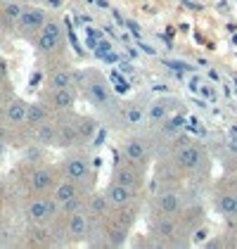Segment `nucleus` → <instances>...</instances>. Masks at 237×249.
Segmentation results:
<instances>
[{
	"label": "nucleus",
	"mask_w": 237,
	"mask_h": 249,
	"mask_svg": "<svg viewBox=\"0 0 237 249\" xmlns=\"http://www.w3.org/2000/svg\"><path fill=\"white\" fill-rule=\"evenodd\" d=\"M76 88L88 105H93L98 112H112L117 100L109 90V83L104 81V76L95 71V69H88V71H76Z\"/></svg>",
	"instance_id": "obj_1"
},
{
	"label": "nucleus",
	"mask_w": 237,
	"mask_h": 249,
	"mask_svg": "<svg viewBox=\"0 0 237 249\" xmlns=\"http://www.w3.org/2000/svg\"><path fill=\"white\" fill-rule=\"evenodd\" d=\"M59 173H62V178L79 183L85 190H93V185H95V171H93L90 157L83 150H74V152L67 154L59 164Z\"/></svg>",
	"instance_id": "obj_2"
},
{
	"label": "nucleus",
	"mask_w": 237,
	"mask_h": 249,
	"mask_svg": "<svg viewBox=\"0 0 237 249\" xmlns=\"http://www.w3.org/2000/svg\"><path fill=\"white\" fill-rule=\"evenodd\" d=\"M206 161V152L199 142H180L173 154L169 157V164L173 166V171L178 176H195V173L204 166Z\"/></svg>",
	"instance_id": "obj_3"
},
{
	"label": "nucleus",
	"mask_w": 237,
	"mask_h": 249,
	"mask_svg": "<svg viewBox=\"0 0 237 249\" xmlns=\"http://www.w3.org/2000/svg\"><path fill=\"white\" fill-rule=\"evenodd\" d=\"M24 216L31 226H52L59 216V204L52 195H31L24 204Z\"/></svg>",
	"instance_id": "obj_4"
},
{
	"label": "nucleus",
	"mask_w": 237,
	"mask_h": 249,
	"mask_svg": "<svg viewBox=\"0 0 237 249\" xmlns=\"http://www.w3.org/2000/svg\"><path fill=\"white\" fill-rule=\"evenodd\" d=\"M34 43V50L43 55V57H52L64 50V26L62 21L55 17H48L45 26L40 29V34L31 40Z\"/></svg>",
	"instance_id": "obj_5"
},
{
	"label": "nucleus",
	"mask_w": 237,
	"mask_h": 249,
	"mask_svg": "<svg viewBox=\"0 0 237 249\" xmlns=\"http://www.w3.org/2000/svg\"><path fill=\"white\" fill-rule=\"evenodd\" d=\"M62 178L59 166H50V164H34L26 176H24V185L29 195H50L52 188L57 185V180Z\"/></svg>",
	"instance_id": "obj_6"
},
{
	"label": "nucleus",
	"mask_w": 237,
	"mask_h": 249,
	"mask_svg": "<svg viewBox=\"0 0 237 249\" xmlns=\"http://www.w3.org/2000/svg\"><path fill=\"white\" fill-rule=\"evenodd\" d=\"M62 221V237L67 245H81L90 237V228H93V221L88 216V211L81 209L74 213H67V216H57Z\"/></svg>",
	"instance_id": "obj_7"
},
{
	"label": "nucleus",
	"mask_w": 237,
	"mask_h": 249,
	"mask_svg": "<svg viewBox=\"0 0 237 249\" xmlns=\"http://www.w3.org/2000/svg\"><path fill=\"white\" fill-rule=\"evenodd\" d=\"M152 235L159 245H178L180 237H187V232L180 223V216H164L157 213L154 221H152Z\"/></svg>",
	"instance_id": "obj_8"
},
{
	"label": "nucleus",
	"mask_w": 237,
	"mask_h": 249,
	"mask_svg": "<svg viewBox=\"0 0 237 249\" xmlns=\"http://www.w3.org/2000/svg\"><path fill=\"white\" fill-rule=\"evenodd\" d=\"M121 157L126 161L140 164V166H150L152 159H154V145L142 135H128L121 142Z\"/></svg>",
	"instance_id": "obj_9"
},
{
	"label": "nucleus",
	"mask_w": 237,
	"mask_h": 249,
	"mask_svg": "<svg viewBox=\"0 0 237 249\" xmlns=\"http://www.w3.org/2000/svg\"><path fill=\"white\" fill-rule=\"evenodd\" d=\"M147 171H150V166H140V164H133V161L123 159L112 169V178L109 180H117L121 185H128L133 190L142 192L145 183H147Z\"/></svg>",
	"instance_id": "obj_10"
},
{
	"label": "nucleus",
	"mask_w": 237,
	"mask_h": 249,
	"mask_svg": "<svg viewBox=\"0 0 237 249\" xmlns=\"http://www.w3.org/2000/svg\"><path fill=\"white\" fill-rule=\"evenodd\" d=\"M79 88H45L40 93V100L55 112V114H69L74 112L79 102Z\"/></svg>",
	"instance_id": "obj_11"
},
{
	"label": "nucleus",
	"mask_w": 237,
	"mask_h": 249,
	"mask_svg": "<svg viewBox=\"0 0 237 249\" xmlns=\"http://www.w3.org/2000/svg\"><path fill=\"white\" fill-rule=\"evenodd\" d=\"M183 209H185V195H183V190H180L178 185H173V183H166V185L154 195V213L178 216Z\"/></svg>",
	"instance_id": "obj_12"
},
{
	"label": "nucleus",
	"mask_w": 237,
	"mask_h": 249,
	"mask_svg": "<svg viewBox=\"0 0 237 249\" xmlns=\"http://www.w3.org/2000/svg\"><path fill=\"white\" fill-rule=\"evenodd\" d=\"M45 21H48V12H45L43 7H24V12H21L15 31H17L19 38L34 40L40 34V29L45 26Z\"/></svg>",
	"instance_id": "obj_13"
},
{
	"label": "nucleus",
	"mask_w": 237,
	"mask_h": 249,
	"mask_svg": "<svg viewBox=\"0 0 237 249\" xmlns=\"http://www.w3.org/2000/svg\"><path fill=\"white\" fill-rule=\"evenodd\" d=\"M104 197H107L112 209H123V207H131V204L138 202L140 192L128 188V185H121L117 180H109L107 188H104Z\"/></svg>",
	"instance_id": "obj_14"
},
{
	"label": "nucleus",
	"mask_w": 237,
	"mask_h": 249,
	"mask_svg": "<svg viewBox=\"0 0 237 249\" xmlns=\"http://www.w3.org/2000/svg\"><path fill=\"white\" fill-rule=\"evenodd\" d=\"M55 116H57V131H59L57 147H62V150L79 147L81 140H79V128H76V116H74V112H69V114H55Z\"/></svg>",
	"instance_id": "obj_15"
},
{
	"label": "nucleus",
	"mask_w": 237,
	"mask_h": 249,
	"mask_svg": "<svg viewBox=\"0 0 237 249\" xmlns=\"http://www.w3.org/2000/svg\"><path fill=\"white\" fill-rule=\"evenodd\" d=\"M26 109H29V102L26 100H21V97H7L5 114H2L5 128H10V131L24 128V124H26Z\"/></svg>",
	"instance_id": "obj_16"
},
{
	"label": "nucleus",
	"mask_w": 237,
	"mask_h": 249,
	"mask_svg": "<svg viewBox=\"0 0 237 249\" xmlns=\"http://www.w3.org/2000/svg\"><path fill=\"white\" fill-rule=\"evenodd\" d=\"M85 211H88L90 221H95V223H102V221L112 213V207H109V202H107V197H104V190L102 192L90 190L85 195Z\"/></svg>",
	"instance_id": "obj_17"
},
{
	"label": "nucleus",
	"mask_w": 237,
	"mask_h": 249,
	"mask_svg": "<svg viewBox=\"0 0 237 249\" xmlns=\"http://www.w3.org/2000/svg\"><path fill=\"white\" fill-rule=\"evenodd\" d=\"M90 190H85L83 185H79V183H74V180H69V178H59L57 185L52 188V199L57 202L59 207L62 204H67V202H71V199H76V197H81V195H88Z\"/></svg>",
	"instance_id": "obj_18"
},
{
	"label": "nucleus",
	"mask_w": 237,
	"mask_h": 249,
	"mask_svg": "<svg viewBox=\"0 0 237 249\" xmlns=\"http://www.w3.org/2000/svg\"><path fill=\"white\" fill-rule=\"evenodd\" d=\"M31 138L38 147H57V140H59V131H57V119L52 116L50 121L40 124L31 131Z\"/></svg>",
	"instance_id": "obj_19"
},
{
	"label": "nucleus",
	"mask_w": 237,
	"mask_h": 249,
	"mask_svg": "<svg viewBox=\"0 0 237 249\" xmlns=\"http://www.w3.org/2000/svg\"><path fill=\"white\" fill-rule=\"evenodd\" d=\"M55 116V112L43 102V100H36V102H29V109H26V124H24V128L31 133L36 126L40 124H45V121H50Z\"/></svg>",
	"instance_id": "obj_20"
},
{
	"label": "nucleus",
	"mask_w": 237,
	"mask_h": 249,
	"mask_svg": "<svg viewBox=\"0 0 237 249\" xmlns=\"http://www.w3.org/2000/svg\"><path fill=\"white\" fill-rule=\"evenodd\" d=\"M45 88H76V71L69 67H55L45 76Z\"/></svg>",
	"instance_id": "obj_21"
},
{
	"label": "nucleus",
	"mask_w": 237,
	"mask_h": 249,
	"mask_svg": "<svg viewBox=\"0 0 237 249\" xmlns=\"http://www.w3.org/2000/svg\"><path fill=\"white\" fill-rule=\"evenodd\" d=\"M171 114H173V112H171V107H169V100H152L150 107H147V119H145V121L157 128L159 124Z\"/></svg>",
	"instance_id": "obj_22"
},
{
	"label": "nucleus",
	"mask_w": 237,
	"mask_h": 249,
	"mask_svg": "<svg viewBox=\"0 0 237 249\" xmlns=\"http://www.w3.org/2000/svg\"><path fill=\"white\" fill-rule=\"evenodd\" d=\"M76 128H79V140L83 142H90L95 133H98V121L93 116H79L76 114Z\"/></svg>",
	"instance_id": "obj_23"
},
{
	"label": "nucleus",
	"mask_w": 237,
	"mask_h": 249,
	"mask_svg": "<svg viewBox=\"0 0 237 249\" xmlns=\"http://www.w3.org/2000/svg\"><path fill=\"white\" fill-rule=\"evenodd\" d=\"M183 126H185V121H183V116L180 114H171L166 116L161 124H159V133L164 135V138H178L180 131H183Z\"/></svg>",
	"instance_id": "obj_24"
},
{
	"label": "nucleus",
	"mask_w": 237,
	"mask_h": 249,
	"mask_svg": "<svg viewBox=\"0 0 237 249\" xmlns=\"http://www.w3.org/2000/svg\"><path fill=\"white\" fill-rule=\"evenodd\" d=\"M26 5H19V2H5L0 7V15H2V21H5V29H15L17 21H19L21 12H24Z\"/></svg>",
	"instance_id": "obj_25"
},
{
	"label": "nucleus",
	"mask_w": 237,
	"mask_h": 249,
	"mask_svg": "<svg viewBox=\"0 0 237 249\" xmlns=\"http://www.w3.org/2000/svg\"><path fill=\"white\" fill-rule=\"evenodd\" d=\"M121 119L128 126H138V124H142L147 119V107H142V105H126L123 112H121Z\"/></svg>",
	"instance_id": "obj_26"
},
{
	"label": "nucleus",
	"mask_w": 237,
	"mask_h": 249,
	"mask_svg": "<svg viewBox=\"0 0 237 249\" xmlns=\"http://www.w3.org/2000/svg\"><path fill=\"white\" fill-rule=\"evenodd\" d=\"M225 171L237 173V154L235 157H228V161H225Z\"/></svg>",
	"instance_id": "obj_27"
},
{
	"label": "nucleus",
	"mask_w": 237,
	"mask_h": 249,
	"mask_svg": "<svg viewBox=\"0 0 237 249\" xmlns=\"http://www.w3.org/2000/svg\"><path fill=\"white\" fill-rule=\"evenodd\" d=\"M5 88H7V81H5V71H0V95H5Z\"/></svg>",
	"instance_id": "obj_28"
},
{
	"label": "nucleus",
	"mask_w": 237,
	"mask_h": 249,
	"mask_svg": "<svg viewBox=\"0 0 237 249\" xmlns=\"http://www.w3.org/2000/svg\"><path fill=\"white\" fill-rule=\"evenodd\" d=\"M5 95H0V124H2V114H5Z\"/></svg>",
	"instance_id": "obj_29"
},
{
	"label": "nucleus",
	"mask_w": 237,
	"mask_h": 249,
	"mask_svg": "<svg viewBox=\"0 0 237 249\" xmlns=\"http://www.w3.org/2000/svg\"><path fill=\"white\" fill-rule=\"evenodd\" d=\"M5 29V21H2V15H0V31Z\"/></svg>",
	"instance_id": "obj_30"
},
{
	"label": "nucleus",
	"mask_w": 237,
	"mask_h": 249,
	"mask_svg": "<svg viewBox=\"0 0 237 249\" xmlns=\"http://www.w3.org/2000/svg\"><path fill=\"white\" fill-rule=\"evenodd\" d=\"M206 2H211V0H206Z\"/></svg>",
	"instance_id": "obj_31"
},
{
	"label": "nucleus",
	"mask_w": 237,
	"mask_h": 249,
	"mask_svg": "<svg viewBox=\"0 0 237 249\" xmlns=\"http://www.w3.org/2000/svg\"><path fill=\"white\" fill-rule=\"evenodd\" d=\"M235 2H237V0H235Z\"/></svg>",
	"instance_id": "obj_32"
}]
</instances>
